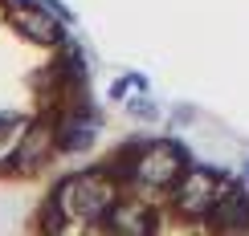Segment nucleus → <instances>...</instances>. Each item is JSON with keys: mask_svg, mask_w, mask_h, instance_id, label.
<instances>
[{"mask_svg": "<svg viewBox=\"0 0 249 236\" xmlns=\"http://www.w3.org/2000/svg\"><path fill=\"white\" fill-rule=\"evenodd\" d=\"M115 196H119L115 179H107L102 171H86V175H74L57 188L53 208L61 212V220L70 216L74 224H94L115 208Z\"/></svg>", "mask_w": 249, "mask_h": 236, "instance_id": "obj_1", "label": "nucleus"}, {"mask_svg": "<svg viewBox=\"0 0 249 236\" xmlns=\"http://www.w3.org/2000/svg\"><path fill=\"white\" fill-rule=\"evenodd\" d=\"M131 175L135 183H143V188H176V179L184 175V155L180 147H172V142H147V147H139V155L131 163Z\"/></svg>", "mask_w": 249, "mask_h": 236, "instance_id": "obj_2", "label": "nucleus"}, {"mask_svg": "<svg viewBox=\"0 0 249 236\" xmlns=\"http://www.w3.org/2000/svg\"><path fill=\"white\" fill-rule=\"evenodd\" d=\"M225 191V179L216 171H204V167H192L176 179V208L184 216H209L213 204L221 200Z\"/></svg>", "mask_w": 249, "mask_h": 236, "instance_id": "obj_3", "label": "nucleus"}, {"mask_svg": "<svg viewBox=\"0 0 249 236\" xmlns=\"http://www.w3.org/2000/svg\"><path fill=\"white\" fill-rule=\"evenodd\" d=\"M8 20H13L29 41H37V45H57L61 41L57 16L49 13L45 4H37V0H8Z\"/></svg>", "mask_w": 249, "mask_h": 236, "instance_id": "obj_4", "label": "nucleus"}, {"mask_svg": "<svg viewBox=\"0 0 249 236\" xmlns=\"http://www.w3.org/2000/svg\"><path fill=\"white\" fill-rule=\"evenodd\" d=\"M57 147V130L53 126H33L20 142H13V171H33L41 167Z\"/></svg>", "mask_w": 249, "mask_h": 236, "instance_id": "obj_5", "label": "nucleus"}, {"mask_svg": "<svg viewBox=\"0 0 249 236\" xmlns=\"http://www.w3.org/2000/svg\"><path fill=\"white\" fill-rule=\"evenodd\" d=\"M209 224H213V228H221V232L249 228V196H245L241 188H233V183H225L221 200H216L213 212H209Z\"/></svg>", "mask_w": 249, "mask_h": 236, "instance_id": "obj_6", "label": "nucleus"}, {"mask_svg": "<svg viewBox=\"0 0 249 236\" xmlns=\"http://www.w3.org/2000/svg\"><path fill=\"white\" fill-rule=\"evenodd\" d=\"M102 224H107L110 232H119V236H147L155 228V216H151V208H143V204H135V200H115V208L102 216Z\"/></svg>", "mask_w": 249, "mask_h": 236, "instance_id": "obj_7", "label": "nucleus"}, {"mask_svg": "<svg viewBox=\"0 0 249 236\" xmlns=\"http://www.w3.org/2000/svg\"><path fill=\"white\" fill-rule=\"evenodd\" d=\"M94 139H98V118L94 114H82V110L70 114L66 122H61V130H57V142L66 151H86Z\"/></svg>", "mask_w": 249, "mask_h": 236, "instance_id": "obj_8", "label": "nucleus"}, {"mask_svg": "<svg viewBox=\"0 0 249 236\" xmlns=\"http://www.w3.org/2000/svg\"><path fill=\"white\" fill-rule=\"evenodd\" d=\"M17 130H20V118H8V114H0V142H4V139H13Z\"/></svg>", "mask_w": 249, "mask_h": 236, "instance_id": "obj_9", "label": "nucleus"}, {"mask_svg": "<svg viewBox=\"0 0 249 236\" xmlns=\"http://www.w3.org/2000/svg\"><path fill=\"white\" fill-rule=\"evenodd\" d=\"M131 110H135V114H139V118H151V114H155V106H151V102H135Z\"/></svg>", "mask_w": 249, "mask_h": 236, "instance_id": "obj_10", "label": "nucleus"}, {"mask_svg": "<svg viewBox=\"0 0 249 236\" xmlns=\"http://www.w3.org/2000/svg\"><path fill=\"white\" fill-rule=\"evenodd\" d=\"M245 188H249V163H245Z\"/></svg>", "mask_w": 249, "mask_h": 236, "instance_id": "obj_11", "label": "nucleus"}]
</instances>
